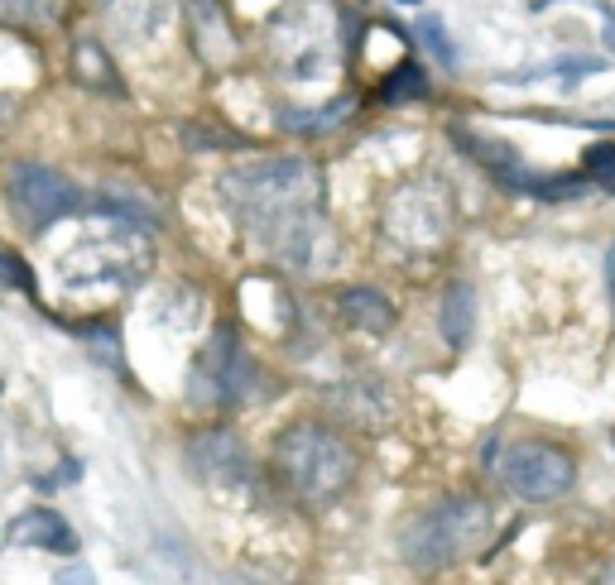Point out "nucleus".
Instances as JSON below:
<instances>
[{"mask_svg": "<svg viewBox=\"0 0 615 585\" xmlns=\"http://www.w3.org/2000/svg\"><path fill=\"white\" fill-rule=\"evenodd\" d=\"M78 0H0V29H15V34H58L72 15Z\"/></svg>", "mask_w": 615, "mask_h": 585, "instance_id": "2eb2a0df", "label": "nucleus"}, {"mask_svg": "<svg viewBox=\"0 0 615 585\" xmlns=\"http://www.w3.org/2000/svg\"><path fill=\"white\" fill-rule=\"evenodd\" d=\"M346 10L336 0H288L264 20V68L288 87L328 82L346 53Z\"/></svg>", "mask_w": 615, "mask_h": 585, "instance_id": "7ed1b4c3", "label": "nucleus"}, {"mask_svg": "<svg viewBox=\"0 0 615 585\" xmlns=\"http://www.w3.org/2000/svg\"><path fill=\"white\" fill-rule=\"evenodd\" d=\"M264 370L232 322H216L188 365V404L208 413H236L260 398Z\"/></svg>", "mask_w": 615, "mask_h": 585, "instance_id": "39448f33", "label": "nucleus"}, {"mask_svg": "<svg viewBox=\"0 0 615 585\" xmlns=\"http://www.w3.org/2000/svg\"><path fill=\"white\" fill-rule=\"evenodd\" d=\"M611 442H615V428H611Z\"/></svg>", "mask_w": 615, "mask_h": 585, "instance_id": "cd10ccee", "label": "nucleus"}, {"mask_svg": "<svg viewBox=\"0 0 615 585\" xmlns=\"http://www.w3.org/2000/svg\"><path fill=\"white\" fill-rule=\"evenodd\" d=\"M87 10L116 44H144L168 24L174 0H87Z\"/></svg>", "mask_w": 615, "mask_h": 585, "instance_id": "9d476101", "label": "nucleus"}, {"mask_svg": "<svg viewBox=\"0 0 615 585\" xmlns=\"http://www.w3.org/2000/svg\"><path fill=\"white\" fill-rule=\"evenodd\" d=\"M587 178H592L596 188L615 192V144H592V150H587Z\"/></svg>", "mask_w": 615, "mask_h": 585, "instance_id": "5701e85b", "label": "nucleus"}, {"mask_svg": "<svg viewBox=\"0 0 615 585\" xmlns=\"http://www.w3.org/2000/svg\"><path fill=\"white\" fill-rule=\"evenodd\" d=\"M433 92V82H428V72L414 63V58H404L400 68H390L385 72V82H380V102L385 106H409V102H424V96Z\"/></svg>", "mask_w": 615, "mask_h": 585, "instance_id": "6ab92c4d", "label": "nucleus"}, {"mask_svg": "<svg viewBox=\"0 0 615 585\" xmlns=\"http://www.w3.org/2000/svg\"><path fill=\"white\" fill-rule=\"evenodd\" d=\"M216 192L232 206L256 246L280 270L298 278H322L342 260V240L328 216V182L308 154H270L232 164L216 178Z\"/></svg>", "mask_w": 615, "mask_h": 585, "instance_id": "f257e3e1", "label": "nucleus"}, {"mask_svg": "<svg viewBox=\"0 0 615 585\" xmlns=\"http://www.w3.org/2000/svg\"><path fill=\"white\" fill-rule=\"evenodd\" d=\"M188 470L198 475L208 490L216 494H250L260 490V466L250 456V446L240 442V432H232L226 422H208L188 437L184 446Z\"/></svg>", "mask_w": 615, "mask_h": 585, "instance_id": "6e6552de", "label": "nucleus"}, {"mask_svg": "<svg viewBox=\"0 0 615 585\" xmlns=\"http://www.w3.org/2000/svg\"><path fill=\"white\" fill-rule=\"evenodd\" d=\"M336 408L356 428H380L390 418V398H385V389L376 380H346L342 394H336Z\"/></svg>", "mask_w": 615, "mask_h": 585, "instance_id": "f3484780", "label": "nucleus"}, {"mask_svg": "<svg viewBox=\"0 0 615 585\" xmlns=\"http://www.w3.org/2000/svg\"><path fill=\"white\" fill-rule=\"evenodd\" d=\"M68 82L82 92H96V96H116V102L130 96L111 48L96 39V34H78V39L68 44Z\"/></svg>", "mask_w": 615, "mask_h": 585, "instance_id": "9b49d317", "label": "nucleus"}, {"mask_svg": "<svg viewBox=\"0 0 615 585\" xmlns=\"http://www.w3.org/2000/svg\"><path fill=\"white\" fill-rule=\"evenodd\" d=\"M184 144L188 150H198V154H208V150H232V144H240V135H226V130H212V126H202V120H184Z\"/></svg>", "mask_w": 615, "mask_h": 585, "instance_id": "412c9836", "label": "nucleus"}, {"mask_svg": "<svg viewBox=\"0 0 615 585\" xmlns=\"http://www.w3.org/2000/svg\"><path fill=\"white\" fill-rule=\"evenodd\" d=\"M270 470L280 490L304 509H328L356 485L360 451L328 418H294L274 432Z\"/></svg>", "mask_w": 615, "mask_h": 585, "instance_id": "f03ea898", "label": "nucleus"}, {"mask_svg": "<svg viewBox=\"0 0 615 585\" xmlns=\"http://www.w3.org/2000/svg\"><path fill=\"white\" fill-rule=\"evenodd\" d=\"M400 5H418V0H400Z\"/></svg>", "mask_w": 615, "mask_h": 585, "instance_id": "bb28decb", "label": "nucleus"}, {"mask_svg": "<svg viewBox=\"0 0 615 585\" xmlns=\"http://www.w3.org/2000/svg\"><path fill=\"white\" fill-rule=\"evenodd\" d=\"M418 34H424V44L442 58V63H457V53H452V44H448V29H442L438 20H418Z\"/></svg>", "mask_w": 615, "mask_h": 585, "instance_id": "b1692460", "label": "nucleus"}, {"mask_svg": "<svg viewBox=\"0 0 615 585\" xmlns=\"http://www.w3.org/2000/svg\"><path fill=\"white\" fill-rule=\"evenodd\" d=\"M332 312L342 317V326H352V332H366V336H385L394 326V302H390V292H380V288H370V284H346V288H336V298H332Z\"/></svg>", "mask_w": 615, "mask_h": 585, "instance_id": "ddd939ff", "label": "nucleus"}, {"mask_svg": "<svg viewBox=\"0 0 615 585\" xmlns=\"http://www.w3.org/2000/svg\"><path fill=\"white\" fill-rule=\"evenodd\" d=\"M5 542L10 547H39V552H58V557L78 552V533L68 528V518L58 514V509H24L20 518H10Z\"/></svg>", "mask_w": 615, "mask_h": 585, "instance_id": "4468645a", "label": "nucleus"}, {"mask_svg": "<svg viewBox=\"0 0 615 585\" xmlns=\"http://www.w3.org/2000/svg\"><path fill=\"white\" fill-rule=\"evenodd\" d=\"M452 226V206L442 198L438 182H404L390 192L380 212V230L404 250H433L448 240Z\"/></svg>", "mask_w": 615, "mask_h": 585, "instance_id": "1a4fd4ad", "label": "nucleus"}, {"mask_svg": "<svg viewBox=\"0 0 615 585\" xmlns=\"http://www.w3.org/2000/svg\"><path fill=\"white\" fill-rule=\"evenodd\" d=\"M5 202L29 236H44V230H54L58 222L82 212V188L68 174H58V168L20 158V164L5 168Z\"/></svg>", "mask_w": 615, "mask_h": 585, "instance_id": "0eeeda50", "label": "nucleus"}, {"mask_svg": "<svg viewBox=\"0 0 615 585\" xmlns=\"http://www.w3.org/2000/svg\"><path fill=\"white\" fill-rule=\"evenodd\" d=\"M174 5H184L188 15V39L198 48V58L208 68L226 63V58L236 53V29H232V10H226V0H174Z\"/></svg>", "mask_w": 615, "mask_h": 585, "instance_id": "f8f14e48", "label": "nucleus"}, {"mask_svg": "<svg viewBox=\"0 0 615 585\" xmlns=\"http://www.w3.org/2000/svg\"><path fill=\"white\" fill-rule=\"evenodd\" d=\"M0 288H20V292H39V278L20 260L10 246H0Z\"/></svg>", "mask_w": 615, "mask_h": 585, "instance_id": "4be33fe9", "label": "nucleus"}, {"mask_svg": "<svg viewBox=\"0 0 615 585\" xmlns=\"http://www.w3.org/2000/svg\"><path fill=\"white\" fill-rule=\"evenodd\" d=\"M72 332L87 341L92 350H102L111 365H120V326L111 317H82V322H72Z\"/></svg>", "mask_w": 615, "mask_h": 585, "instance_id": "aec40b11", "label": "nucleus"}, {"mask_svg": "<svg viewBox=\"0 0 615 585\" xmlns=\"http://www.w3.org/2000/svg\"><path fill=\"white\" fill-rule=\"evenodd\" d=\"M438 326H442V341H448L452 350H462L466 341H472V326H476V292H472V284L457 278V284L442 292Z\"/></svg>", "mask_w": 615, "mask_h": 585, "instance_id": "a211bd4d", "label": "nucleus"}, {"mask_svg": "<svg viewBox=\"0 0 615 585\" xmlns=\"http://www.w3.org/2000/svg\"><path fill=\"white\" fill-rule=\"evenodd\" d=\"M496 533V509L481 494H448L400 528V557L414 571H448L476 557Z\"/></svg>", "mask_w": 615, "mask_h": 585, "instance_id": "20e7f679", "label": "nucleus"}, {"mask_svg": "<svg viewBox=\"0 0 615 585\" xmlns=\"http://www.w3.org/2000/svg\"><path fill=\"white\" fill-rule=\"evenodd\" d=\"M592 585H615V557H611V562L596 571V581H592Z\"/></svg>", "mask_w": 615, "mask_h": 585, "instance_id": "a878e982", "label": "nucleus"}, {"mask_svg": "<svg viewBox=\"0 0 615 585\" xmlns=\"http://www.w3.org/2000/svg\"><path fill=\"white\" fill-rule=\"evenodd\" d=\"M496 480L520 504H563L577 490V456L548 437H520L500 451Z\"/></svg>", "mask_w": 615, "mask_h": 585, "instance_id": "423d86ee", "label": "nucleus"}, {"mask_svg": "<svg viewBox=\"0 0 615 585\" xmlns=\"http://www.w3.org/2000/svg\"><path fill=\"white\" fill-rule=\"evenodd\" d=\"M58 585H96V576H92L87 566H68L63 576H58Z\"/></svg>", "mask_w": 615, "mask_h": 585, "instance_id": "393cba45", "label": "nucleus"}, {"mask_svg": "<svg viewBox=\"0 0 615 585\" xmlns=\"http://www.w3.org/2000/svg\"><path fill=\"white\" fill-rule=\"evenodd\" d=\"M352 111H356V96H332V102H322V106H294V111H284L280 126L298 140H312V135L336 130L342 120H352Z\"/></svg>", "mask_w": 615, "mask_h": 585, "instance_id": "dca6fc26", "label": "nucleus"}]
</instances>
